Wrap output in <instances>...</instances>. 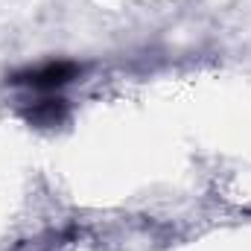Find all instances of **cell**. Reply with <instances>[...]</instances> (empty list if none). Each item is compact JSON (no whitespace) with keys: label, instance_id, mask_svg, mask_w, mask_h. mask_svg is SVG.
<instances>
[{"label":"cell","instance_id":"1","mask_svg":"<svg viewBox=\"0 0 251 251\" xmlns=\"http://www.w3.org/2000/svg\"><path fill=\"white\" fill-rule=\"evenodd\" d=\"M79 73H82V67L73 62H47L15 73L12 82L24 85V88H32V91H56V88H64L67 82H73Z\"/></svg>","mask_w":251,"mask_h":251},{"label":"cell","instance_id":"2","mask_svg":"<svg viewBox=\"0 0 251 251\" xmlns=\"http://www.w3.org/2000/svg\"><path fill=\"white\" fill-rule=\"evenodd\" d=\"M64 117H67V102L59 100V97H44V100H38L26 108V120L32 126H41V128L59 126Z\"/></svg>","mask_w":251,"mask_h":251}]
</instances>
